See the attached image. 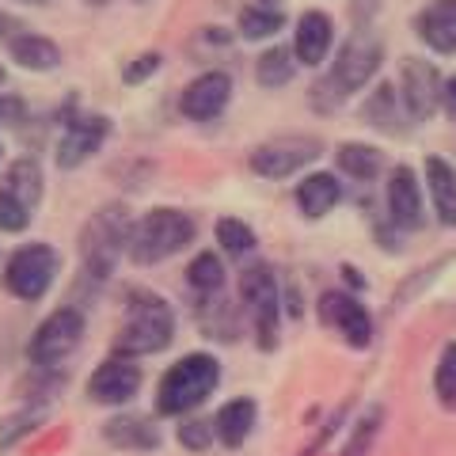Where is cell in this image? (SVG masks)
<instances>
[{"instance_id": "obj_38", "label": "cell", "mask_w": 456, "mask_h": 456, "mask_svg": "<svg viewBox=\"0 0 456 456\" xmlns=\"http://www.w3.org/2000/svg\"><path fill=\"white\" fill-rule=\"evenodd\" d=\"M342 281L354 285V293H362L365 289V278H362V270L358 266H350V263H342Z\"/></svg>"}, {"instance_id": "obj_23", "label": "cell", "mask_w": 456, "mask_h": 456, "mask_svg": "<svg viewBox=\"0 0 456 456\" xmlns=\"http://www.w3.org/2000/svg\"><path fill=\"white\" fill-rule=\"evenodd\" d=\"M335 164L354 183H373L384 171V152L377 145H365V141H342L335 149Z\"/></svg>"}, {"instance_id": "obj_27", "label": "cell", "mask_w": 456, "mask_h": 456, "mask_svg": "<svg viewBox=\"0 0 456 456\" xmlns=\"http://www.w3.org/2000/svg\"><path fill=\"white\" fill-rule=\"evenodd\" d=\"M4 191L16 194L27 209H35L42 202V191H46V187H42V167H38V160H31V156H20V160L4 171Z\"/></svg>"}, {"instance_id": "obj_22", "label": "cell", "mask_w": 456, "mask_h": 456, "mask_svg": "<svg viewBox=\"0 0 456 456\" xmlns=\"http://www.w3.org/2000/svg\"><path fill=\"white\" fill-rule=\"evenodd\" d=\"M107 445L122 449V452H152L160 449V430L152 426V419L145 415H114L103 426Z\"/></svg>"}, {"instance_id": "obj_10", "label": "cell", "mask_w": 456, "mask_h": 456, "mask_svg": "<svg viewBox=\"0 0 456 456\" xmlns=\"http://www.w3.org/2000/svg\"><path fill=\"white\" fill-rule=\"evenodd\" d=\"M399 103H403L411 126L426 122L441 107V73L426 57H403L399 65Z\"/></svg>"}, {"instance_id": "obj_31", "label": "cell", "mask_w": 456, "mask_h": 456, "mask_svg": "<svg viewBox=\"0 0 456 456\" xmlns=\"http://www.w3.org/2000/svg\"><path fill=\"white\" fill-rule=\"evenodd\" d=\"M434 395L441 407H456V342L441 346V358L434 365Z\"/></svg>"}, {"instance_id": "obj_19", "label": "cell", "mask_w": 456, "mask_h": 456, "mask_svg": "<svg viewBox=\"0 0 456 456\" xmlns=\"http://www.w3.org/2000/svg\"><path fill=\"white\" fill-rule=\"evenodd\" d=\"M259 426V403L251 395H236L221 403V411L213 415V434L224 449H240L251 437V430Z\"/></svg>"}, {"instance_id": "obj_33", "label": "cell", "mask_w": 456, "mask_h": 456, "mask_svg": "<svg viewBox=\"0 0 456 456\" xmlns=\"http://www.w3.org/2000/svg\"><path fill=\"white\" fill-rule=\"evenodd\" d=\"M27 224H31V209L0 187V232H27Z\"/></svg>"}, {"instance_id": "obj_1", "label": "cell", "mask_w": 456, "mask_h": 456, "mask_svg": "<svg viewBox=\"0 0 456 456\" xmlns=\"http://www.w3.org/2000/svg\"><path fill=\"white\" fill-rule=\"evenodd\" d=\"M380 61H384V42L377 35H369V27L362 31H354L346 42L338 46L331 69H327V77L320 84H312V107L316 110H335L342 107L354 92H362L369 80L380 73Z\"/></svg>"}, {"instance_id": "obj_28", "label": "cell", "mask_w": 456, "mask_h": 456, "mask_svg": "<svg viewBox=\"0 0 456 456\" xmlns=\"http://www.w3.org/2000/svg\"><path fill=\"white\" fill-rule=\"evenodd\" d=\"M187 285H191V293H198V301H209L213 293H221L224 289V263H221V255L198 251L191 259V266H187Z\"/></svg>"}, {"instance_id": "obj_41", "label": "cell", "mask_w": 456, "mask_h": 456, "mask_svg": "<svg viewBox=\"0 0 456 456\" xmlns=\"http://www.w3.org/2000/svg\"><path fill=\"white\" fill-rule=\"evenodd\" d=\"M0 122H4V99H0Z\"/></svg>"}, {"instance_id": "obj_12", "label": "cell", "mask_w": 456, "mask_h": 456, "mask_svg": "<svg viewBox=\"0 0 456 456\" xmlns=\"http://www.w3.org/2000/svg\"><path fill=\"white\" fill-rule=\"evenodd\" d=\"M320 323L335 327L342 342L354 350H365L369 342H373V316H369V308L358 301V293L327 289L320 297Z\"/></svg>"}, {"instance_id": "obj_24", "label": "cell", "mask_w": 456, "mask_h": 456, "mask_svg": "<svg viewBox=\"0 0 456 456\" xmlns=\"http://www.w3.org/2000/svg\"><path fill=\"white\" fill-rule=\"evenodd\" d=\"M362 114H365L369 126H377V130H384V134H403V126L399 122H411L403 103H399V92L392 88V84H380L377 92H369Z\"/></svg>"}, {"instance_id": "obj_32", "label": "cell", "mask_w": 456, "mask_h": 456, "mask_svg": "<svg viewBox=\"0 0 456 456\" xmlns=\"http://www.w3.org/2000/svg\"><path fill=\"white\" fill-rule=\"evenodd\" d=\"M380 419H384L380 407H369V411H365V415L358 419V426H354L350 441H346V456H365V452H369L373 437L380 434Z\"/></svg>"}, {"instance_id": "obj_14", "label": "cell", "mask_w": 456, "mask_h": 456, "mask_svg": "<svg viewBox=\"0 0 456 456\" xmlns=\"http://www.w3.org/2000/svg\"><path fill=\"white\" fill-rule=\"evenodd\" d=\"M141 365L130 358H107L92 369L88 377V399L95 407H126L130 399H137L141 392Z\"/></svg>"}, {"instance_id": "obj_11", "label": "cell", "mask_w": 456, "mask_h": 456, "mask_svg": "<svg viewBox=\"0 0 456 456\" xmlns=\"http://www.w3.org/2000/svg\"><path fill=\"white\" fill-rule=\"evenodd\" d=\"M384 198H388V221L399 232H419L426 224V187L411 164H395L388 171Z\"/></svg>"}, {"instance_id": "obj_37", "label": "cell", "mask_w": 456, "mask_h": 456, "mask_svg": "<svg viewBox=\"0 0 456 456\" xmlns=\"http://www.w3.org/2000/svg\"><path fill=\"white\" fill-rule=\"evenodd\" d=\"M20 31H23L20 20H16V16H8V12H0V42H4V46H8V42L16 38Z\"/></svg>"}, {"instance_id": "obj_17", "label": "cell", "mask_w": 456, "mask_h": 456, "mask_svg": "<svg viewBox=\"0 0 456 456\" xmlns=\"http://www.w3.org/2000/svg\"><path fill=\"white\" fill-rule=\"evenodd\" d=\"M415 31L426 50L456 57V0H430L415 16Z\"/></svg>"}, {"instance_id": "obj_42", "label": "cell", "mask_w": 456, "mask_h": 456, "mask_svg": "<svg viewBox=\"0 0 456 456\" xmlns=\"http://www.w3.org/2000/svg\"><path fill=\"white\" fill-rule=\"evenodd\" d=\"M134 4H149V0H134Z\"/></svg>"}, {"instance_id": "obj_6", "label": "cell", "mask_w": 456, "mask_h": 456, "mask_svg": "<svg viewBox=\"0 0 456 456\" xmlns=\"http://www.w3.org/2000/svg\"><path fill=\"white\" fill-rule=\"evenodd\" d=\"M240 297H244V308L251 316V331H255V346L259 350H278L281 342V293H278V278L270 263H255L240 274Z\"/></svg>"}, {"instance_id": "obj_35", "label": "cell", "mask_w": 456, "mask_h": 456, "mask_svg": "<svg viewBox=\"0 0 456 456\" xmlns=\"http://www.w3.org/2000/svg\"><path fill=\"white\" fill-rule=\"evenodd\" d=\"M160 65H164V57L156 53V50H145V53H137V57H130L126 61V69H122V84H145L149 77H156L160 73Z\"/></svg>"}, {"instance_id": "obj_36", "label": "cell", "mask_w": 456, "mask_h": 456, "mask_svg": "<svg viewBox=\"0 0 456 456\" xmlns=\"http://www.w3.org/2000/svg\"><path fill=\"white\" fill-rule=\"evenodd\" d=\"M441 110H445L449 118L456 122V77H445V80H441Z\"/></svg>"}, {"instance_id": "obj_39", "label": "cell", "mask_w": 456, "mask_h": 456, "mask_svg": "<svg viewBox=\"0 0 456 456\" xmlns=\"http://www.w3.org/2000/svg\"><path fill=\"white\" fill-rule=\"evenodd\" d=\"M16 4H35V8H42V4H53V0H16Z\"/></svg>"}, {"instance_id": "obj_15", "label": "cell", "mask_w": 456, "mask_h": 456, "mask_svg": "<svg viewBox=\"0 0 456 456\" xmlns=\"http://www.w3.org/2000/svg\"><path fill=\"white\" fill-rule=\"evenodd\" d=\"M110 137V118L107 114H80V118H69L61 141H57L53 160L61 171L84 167L92 156L103 149V141Z\"/></svg>"}, {"instance_id": "obj_18", "label": "cell", "mask_w": 456, "mask_h": 456, "mask_svg": "<svg viewBox=\"0 0 456 456\" xmlns=\"http://www.w3.org/2000/svg\"><path fill=\"white\" fill-rule=\"evenodd\" d=\"M422 187L426 198L437 213V221L445 228H456V167L445 156H426L422 164Z\"/></svg>"}, {"instance_id": "obj_9", "label": "cell", "mask_w": 456, "mask_h": 456, "mask_svg": "<svg viewBox=\"0 0 456 456\" xmlns=\"http://www.w3.org/2000/svg\"><path fill=\"white\" fill-rule=\"evenodd\" d=\"M320 137L308 134H285V137H270L263 145H255L248 156V167L259 179H289L297 171H305L308 164L320 160Z\"/></svg>"}, {"instance_id": "obj_21", "label": "cell", "mask_w": 456, "mask_h": 456, "mask_svg": "<svg viewBox=\"0 0 456 456\" xmlns=\"http://www.w3.org/2000/svg\"><path fill=\"white\" fill-rule=\"evenodd\" d=\"M8 57L23 73H53V69H61V46L38 31H20L8 42Z\"/></svg>"}, {"instance_id": "obj_26", "label": "cell", "mask_w": 456, "mask_h": 456, "mask_svg": "<svg viewBox=\"0 0 456 456\" xmlns=\"http://www.w3.org/2000/svg\"><path fill=\"white\" fill-rule=\"evenodd\" d=\"M293 77H297V57L289 46H266L259 53V61H255V80H259V88H266V92L285 88Z\"/></svg>"}, {"instance_id": "obj_2", "label": "cell", "mask_w": 456, "mask_h": 456, "mask_svg": "<svg viewBox=\"0 0 456 456\" xmlns=\"http://www.w3.org/2000/svg\"><path fill=\"white\" fill-rule=\"evenodd\" d=\"M175 338V312L152 289H134L126 297V316L114 335V358H149L171 346Z\"/></svg>"}, {"instance_id": "obj_5", "label": "cell", "mask_w": 456, "mask_h": 456, "mask_svg": "<svg viewBox=\"0 0 456 456\" xmlns=\"http://www.w3.org/2000/svg\"><path fill=\"white\" fill-rule=\"evenodd\" d=\"M130 213H126L122 202H110V206H99L88 224L80 232V263L88 270V278L95 281H107L118 266L126 244H130Z\"/></svg>"}, {"instance_id": "obj_8", "label": "cell", "mask_w": 456, "mask_h": 456, "mask_svg": "<svg viewBox=\"0 0 456 456\" xmlns=\"http://www.w3.org/2000/svg\"><path fill=\"white\" fill-rule=\"evenodd\" d=\"M84 331H88V320H84L80 308H73V305L53 308L50 316L35 327L31 342H27V358H31L35 369H57L84 342Z\"/></svg>"}, {"instance_id": "obj_20", "label": "cell", "mask_w": 456, "mask_h": 456, "mask_svg": "<svg viewBox=\"0 0 456 456\" xmlns=\"http://www.w3.org/2000/svg\"><path fill=\"white\" fill-rule=\"evenodd\" d=\"M297 209L305 213L308 221H323L338 202H342V183L335 171H308V175L297 183Z\"/></svg>"}, {"instance_id": "obj_30", "label": "cell", "mask_w": 456, "mask_h": 456, "mask_svg": "<svg viewBox=\"0 0 456 456\" xmlns=\"http://www.w3.org/2000/svg\"><path fill=\"white\" fill-rule=\"evenodd\" d=\"M46 419H50V403H27L16 411V415H4L0 419V449H12L27 434H35Z\"/></svg>"}, {"instance_id": "obj_7", "label": "cell", "mask_w": 456, "mask_h": 456, "mask_svg": "<svg viewBox=\"0 0 456 456\" xmlns=\"http://www.w3.org/2000/svg\"><path fill=\"white\" fill-rule=\"evenodd\" d=\"M57 270H61V255H57V248L46 244V240H31V244L16 248L4 259V274H0V281H4V289L16 297V301L35 305L53 289Z\"/></svg>"}, {"instance_id": "obj_29", "label": "cell", "mask_w": 456, "mask_h": 456, "mask_svg": "<svg viewBox=\"0 0 456 456\" xmlns=\"http://www.w3.org/2000/svg\"><path fill=\"white\" fill-rule=\"evenodd\" d=\"M213 236H217V244H221V251L228 255V259H244V255H251L255 248H259L255 228L248 221H240V217H221L217 224H213Z\"/></svg>"}, {"instance_id": "obj_34", "label": "cell", "mask_w": 456, "mask_h": 456, "mask_svg": "<svg viewBox=\"0 0 456 456\" xmlns=\"http://www.w3.org/2000/svg\"><path fill=\"white\" fill-rule=\"evenodd\" d=\"M213 422H206V419H183L179 422V445L187 449V452H206L209 445H213Z\"/></svg>"}, {"instance_id": "obj_43", "label": "cell", "mask_w": 456, "mask_h": 456, "mask_svg": "<svg viewBox=\"0 0 456 456\" xmlns=\"http://www.w3.org/2000/svg\"><path fill=\"white\" fill-rule=\"evenodd\" d=\"M0 156H4V145H0Z\"/></svg>"}, {"instance_id": "obj_16", "label": "cell", "mask_w": 456, "mask_h": 456, "mask_svg": "<svg viewBox=\"0 0 456 456\" xmlns=\"http://www.w3.org/2000/svg\"><path fill=\"white\" fill-rule=\"evenodd\" d=\"M335 50V20L320 8H308L293 23V57L305 69H320Z\"/></svg>"}, {"instance_id": "obj_3", "label": "cell", "mask_w": 456, "mask_h": 456, "mask_svg": "<svg viewBox=\"0 0 456 456\" xmlns=\"http://www.w3.org/2000/svg\"><path fill=\"white\" fill-rule=\"evenodd\" d=\"M221 384V362L209 350L183 354L175 365H167V373L156 384V415L160 419H187L206 399L217 392Z\"/></svg>"}, {"instance_id": "obj_13", "label": "cell", "mask_w": 456, "mask_h": 456, "mask_svg": "<svg viewBox=\"0 0 456 456\" xmlns=\"http://www.w3.org/2000/svg\"><path fill=\"white\" fill-rule=\"evenodd\" d=\"M232 103V77L224 69H206L179 92V114L187 122H213Z\"/></svg>"}, {"instance_id": "obj_40", "label": "cell", "mask_w": 456, "mask_h": 456, "mask_svg": "<svg viewBox=\"0 0 456 456\" xmlns=\"http://www.w3.org/2000/svg\"><path fill=\"white\" fill-rule=\"evenodd\" d=\"M255 4H266V8H278L281 0H255Z\"/></svg>"}, {"instance_id": "obj_25", "label": "cell", "mask_w": 456, "mask_h": 456, "mask_svg": "<svg viewBox=\"0 0 456 456\" xmlns=\"http://www.w3.org/2000/svg\"><path fill=\"white\" fill-rule=\"evenodd\" d=\"M236 31L244 42H270L274 35L285 31V12L281 8H266V4H244L236 20Z\"/></svg>"}, {"instance_id": "obj_4", "label": "cell", "mask_w": 456, "mask_h": 456, "mask_svg": "<svg viewBox=\"0 0 456 456\" xmlns=\"http://www.w3.org/2000/svg\"><path fill=\"white\" fill-rule=\"evenodd\" d=\"M198 236V221L191 217L187 209H175V206H156L149 213L130 224V244H126V255L137 263V266H152V263H164L171 255L187 251Z\"/></svg>"}]
</instances>
